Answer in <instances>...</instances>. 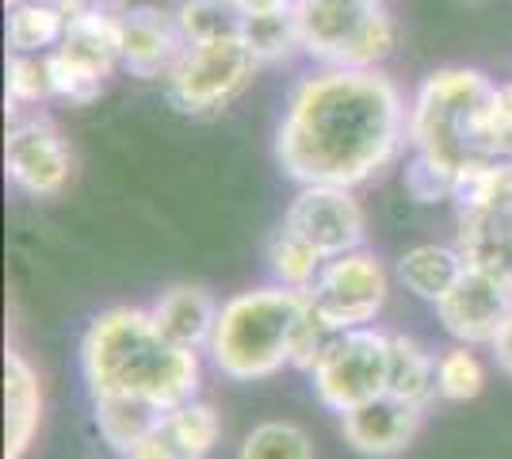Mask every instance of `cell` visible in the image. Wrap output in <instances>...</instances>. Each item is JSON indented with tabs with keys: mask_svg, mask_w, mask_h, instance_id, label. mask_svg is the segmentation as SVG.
<instances>
[{
	"mask_svg": "<svg viewBox=\"0 0 512 459\" xmlns=\"http://www.w3.org/2000/svg\"><path fill=\"white\" fill-rule=\"evenodd\" d=\"M222 306L211 299V291L195 284H172L169 291H161V299L150 306L153 322L161 326V333L176 341L180 349L207 352L214 337V322H218Z\"/></svg>",
	"mask_w": 512,
	"mask_h": 459,
	"instance_id": "2e32d148",
	"label": "cell"
},
{
	"mask_svg": "<svg viewBox=\"0 0 512 459\" xmlns=\"http://www.w3.org/2000/svg\"><path fill=\"white\" fill-rule=\"evenodd\" d=\"M172 16L180 23V35L188 46L241 39V31H245V16L230 0H184Z\"/></svg>",
	"mask_w": 512,
	"mask_h": 459,
	"instance_id": "603a6c76",
	"label": "cell"
},
{
	"mask_svg": "<svg viewBox=\"0 0 512 459\" xmlns=\"http://www.w3.org/2000/svg\"><path fill=\"white\" fill-rule=\"evenodd\" d=\"M386 394L413 402L425 410L436 398V356L406 333H390V372H386Z\"/></svg>",
	"mask_w": 512,
	"mask_h": 459,
	"instance_id": "d6986e66",
	"label": "cell"
},
{
	"mask_svg": "<svg viewBox=\"0 0 512 459\" xmlns=\"http://www.w3.org/2000/svg\"><path fill=\"white\" fill-rule=\"evenodd\" d=\"M165 429H169V437L180 444V452L188 459H207L211 448L218 444V437H222V421L214 414V406L203 402L199 394L180 402L176 410H169Z\"/></svg>",
	"mask_w": 512,
	"mask_h": 459,
	"instance_id": "cb8c5ba5",
	"label": "cell"
},
{
	"mask_svg": "<svg viewBox=\"0 0 512 459\" xmlns=\"http://www.w3.org/2000/svg\"><path fill=\"white\" fill-rule=\"evenodd\" d=\"M88 398H130L161 414L199 394V352L180 349L153 322L150 306H107L81 337Z\"/></svg>",
	"mask_w": 512,
	"mask_h": 459,
	"instance_id": "7a4b0ae2",
	"label": "cell"
},
{
	"mask_svg": "<svg viewBox=\"0 0 512 459\" xmlns=\"http://www.w3.org/2000/svg\"><path fill=\"white\" fill-rule=\"evenodd\" d=\"M512 314V284L490 272L467 268V276L451 287L448 299L436 303V318L455 345H493V337Z\"/></svg>",
	"mask_w": 512,
	"mask_h": 459,
	"instance_id": "7c38bea8",
	"label": "cell"
},
{
	"mask_svg": "<svg viewBox=\"0 0 512 459\" xmlns=\"http://www.w3.org/2000/svg\"><path fill=\"white\" fill-rule=\"evenodd\" d=\"M390 372V333L386 329H348L333 333L318 364L310 368V387L318 402L333 414H348L363 402L386 394Z\"/></svg>",
	"mask_w": 512,
	"mask_h": 459,
	"instance_id": "ba28073f",
	"label": "cell"
},
{
	"mask_svg": "<svg viewBox=\"0 0 512 459\" xmlns=\"http://www.w3.org/2000/svg\"><path fill=\"white\" fill-rule=\"evenodd\" d=\"M386 295H390V276H386L383 261L367 249L333 257L321 268L318 284L306 291L314 314L333 333L375 326V318L386 306Z\"/></svg>",
	"mask_w": 512,
	"mask_h": 459,
	"instance_id": "9c48e42d",
	"label": "cell"
},
{
	"mask_svg": "<svg viewBox=\"0 0 512 459\" xmlns=\"http://www.w3.org/2000/svg\"><path fill=\"white\" fill-rule=\"evenodd\" d=\"M123 4L96 0L88 12L73 16L58 50H50L54 92L69 104H92L107 88L111 73L123 66Z\"/></svg>",
	"mask_w": 512,
	"mask_h": 459,
	"instance_id": "8992f818",
	"label": "cell"
},
{
	"mask_svg": "<svg viewBox=\"0 0 512 459\" xmlns=\"http://www.w3.org/2000/svg\"><path fill=\"white\" fill-rule=\"evenodd\" d=\"M325 264H329V257H321L310 241L291 234L287 226H279L276 234H272V241H268V268H272V284L279 287L310 291V287L318 284Z\"/></svg>",
	"mask_w": 512,
	"mask_h": 459,
	"instance_id": "7402d4cb",
	"label": "cell"
},
{
	"mask_svg": "<svg viewBox=\"0 0 512 459\" xmlns=\"http://www.w3.org/2000/svg\"><path fill=\"white\" fill-rule=\"evenodd\" d=\"M455 207L459 215H505L512 219V157L478 161L455 176Z\"/></svg>",
	"mask_w": 512,
	"mask_h": 459,
	"instance_id": "ac0fdd59",
	"label": "cell"
},
{
	"mask_svg": "<svg viewBox=\"0 0 512 459\" xmlns=\"http://www.w3.org/2000/svg\"><path fill=\"white\" fill-rule=\"evenodd\" d=\"M486 387V368L470 345H451L436 356V398L444 402H470Z\"/></svg>",
	"mask_w": 512,
	"mask_h": 459,
	"instance_id": "484cf974",
	"label": "cell"
},
{
	"mask_svg": "<svg viewBox=\"0 0 512 459\" xmlns=\"http://www.w3.org/2000/svg\"><path fill=\"white\" fill-rule=\"evenodd\" d=\"M4 169H8V180L27 196H58L73 176V150L65 146L62 131L46 115L12 111V127L4 142Z\"/></svg>",
	"mask_w": 512,
	"mask_h": 459,
	"instance_id": "30bf717a",
	"label": "cell"
},
{
	"mask_svg": "<svg viewBox=\"0 0 512 459\" xmlns=\"http://www.w3.org/2000/svg\"><path fill=\"white\" fill-rule=\"evenodd\" d=\"M490 352H493V360H497V368L512 379V314H509V322L501 326V333L493 337Z\"/></svg>",
	"mask_w": 512,
	"mask_h": 459,
	"instance_id": "f546056e",
	"label": "cell"
},
{
	"mask_svg": "<svg viewBox=\"0 0 512 459\" xmlns=\"http://www.w3.org/2000/svg\"><path fill=\"white\" fill-rule=\"evenodd\" d=\"M241 16H260V12H283L295 8V0H230Z\"/></svg>",
	"mask_w": 512,
	"mask_h": 459,
	"instance_id": "4dcf8cb0",
	"label": "cell"
},
{
	"mask_svg": "<svg viewBox=\"0 0 512 459\" xmlns=\"http://www.w3.org/2000/svg\"><path fill=\"white\" fill-rule=\"evenodd\" d=\"M421 417H425L421 406L402 402L394 394H379V398L341 414V437L360 456L390 459L413 444L417 429H421Z\"/></svg>",
	"mask_w": 512,
	"mask_h": 459,
	"instance_id": "4fadbf2b",
	"label": "cell"
},
{
	"mask_svg": "<svg viewBox=\"0 0 512 459\" xmlns=\"http://www.w3.org/2000/svg\"><path fill=\"white\" fill-rule=\"evenodd\" d=\"M467 4H482V0H467Z\"/></svg>",
	"mask_w": 512,
	"mask_h": 459,
	"instance_id": "1f68e13d",
	"label": "cell"
},
{
	"mask_svg": "<svg viewBox=\"0 0 512 459\" xmlns=\"http://www.w3.org/2000/svg\"><path fill=\"white\" fill-rule=\"evenodd\" d=\"M256 69L260 62L245 39L184 46L180 62L165 77V96L184 115H218L253 85Z\"/></svg>",
	"mask_w": 512,
	"mask_h": 459,
	"instance_id": "52a82bcc",
	"label": "cell"
},
{
	"mask_svg": "<svg viewBox=\"0 0 512 459\" xmlns=\"http://www.w3.org/2000/svg\"><path fill=\"white\" fill-rule=\"evenodd\" d=\"M123 459H188V456L180 452V444H176V440L169 437V429L161 425V429H153L146 440H138Z\"/></svg>",
	"mask_w": 512,
	"mask_h": 459,
	"instance_id": "f1b7e54d",
	"label": "cell"
},
{
	"mask_svg": "<svg viewBox=\"0 0 512 459\" xmlns=\"http://www.w3.org/2000/svg\"><path fill=\"white\" fill-rule=\"evenodd\" d=\"M184 35L176 16L161 8L123 12V69L138 81H165L184 54Z\"/></svg>",
	"mask_w": 512,
	"mask_h": 459,
	"instance_id": "5bb4252c",
	"label": "cell"
},
{
	"mask_svg": "<svg viewBox=\"0 0 512 459\" xmlns=\"http://www.w3.org/2000/svg\"><path fill=\"white\" fill-rule=\"evenodd\" d=\"M54 77L46 54H12L8 58V104L12 111H31L54 100Z\"/></svg>",
	"mask_w": 512,
	"mask_h": 459,
	"instance_id": "83f0119b",
	"label": "cell"
},
{
	"mask_svg": "<svg viewBox=\"0 0 512 459\" xmlns=\"http://www.w3.org/2000/svg\"><path fill=\"white\" fill-rule=\"evenodd\" d=\"M306 303V291L279 284L230 295L218 310L214 337L207 345L214 372L226 375L230 383H260L291 368V345Z\"/></svg>",
	"mask_w": 512,
	"mask_h": 459,
	"instance_id": "277c9868",
	"label": "cell"
},
{
	"mask_svg": "<svg viewBox=\"0 0 512 459\" xmlns=\"http://www.w3.org/2000/svg\"><path fill=\"white\" fill-rule=\"evenodd\" d=\"M283 226L302 241H310L329 261L363 249V234H367V219L352 188H329V184L299 188V196L291 199L283 215Z\"/></svg>",
	"mask_w": 512,
	"mask_h": 459,
	"instance_id": "8fae6325",
	"label": "cell"
},
{
	"mask_svg": "<svg viewBox=\"0 0 512 459\" xmlns=\"http://www.w3.org/2000/svg\"><path fill=\"white\" fill-rule=\"evenodd\" d=\"M302 54L325 69H379L398 46L383 0H295Z\"/></svg>",
	"mask_w": 512,
	"mask_h": 459,
	"instance_id": "5b68a950",
	"label": "cell"
},
{
	"mask_svg": "<svg viewBox=\"0 0 512 459\" xmlns=\"http://www.w3.org/2000/svg\"><path fill=\"white\" fill-rule=\"evenodd\" d=\"M69 16L50 0H23L8 8V50L12 54H50L65 39Z\"/></svg>",
	"mask_w": 512,
	"mask_h": 459,
	"instance_id": "44dd1931",
	"label": "cell"
},
{
	"mask_svg": "<svg viewBox=\"0 0 512 459\" xmlns=\"http://www.w3.org/2000/svg\"><path fill=\"white\" fill-rule=\"evenodd\" d=\"M43 425V383L20 349L4 352V459H23Z\"/></svg>",
	"mask_w": 512,
	"mask_h": 459,
	"instance_id": "9a60e30c",
	"label": "cell"
},
{
	"mask_svg": "<svg viewBox=\"0 0 512 459\" xmlns=\"http://www.w3.org/2000/svg\"><path fill=\"white\" fill-rule=\"evenodd\" d=\"M467 257L459 253V245H436V241H425V245H413L398 257V280L406 291H413L417 299L425 303H440L448 299L451 287L467 276Z\"/></svg>",
	"mask_w": 512,
	"mask_h": 459,
	"instance_id": "e0dca14e",
	"label": "cell"
},
{
	"mask_svg": "<svg viewBox=\"0 0 512 459\" xmlns=\"http://www.w3.org/2000/svg\"><path fill=\"white\" fill-rule=\"evenodd\" d=\"M241 39H245V46L256 54V62H260V66H272V62L291 58L295 50H302L299 23H295V8L245 16V31H241Z\"/></svg>",
	"mask_w": 512,
	"mask_h": 459,
	"instance_id": "d4e9b609",
	"label": "cell"
},
{
	"mask_svg": "<svg viewBox=\"0 0 512 459\" xmlns=\"http://www.w3.org/2000/svg\"><path fill=\"white\" fill-rule=\"evenodd\" d=\"M237 459H314L310 433L295 421H260L241 440Z\"/></svg>",
	"mask_w": 512,
	"mask_h": 459,
	"instance_id": "4316f807",
	"label": "cell"
},
{
	"mask_svg": "<svg viewBox=\"0 0 512 459\" xmlns=\"http://www.w3.org/2000/svg\"><path fill=\"white\" fill-rule=\"evenodd\" d=\"M409 108L383 69H325L291 88L276 161L299 188H360L406 146Z\"/></svg>",
	"mask_w": 512,
	"mask_h": 459,
	"instance_id": "6da1fadb",
	"label": "cell"
},
{
	"mask_svg": "<svg viewBox=\"0 0 512 459\" xmlns=\"http://www.w3.org/2000/svg\"><path fill=\"white\" fill-rule=\"evenodd\" d=\"M493 77L470 66H444L428 73L413 92L406 138L413 161H421L440 176L467 173L482 157V115L490 108Z\"/></svg>",
	"mask_w": 512,
	"mask_h": 459,
	"instance_id": "3957f363",
	"label": "cell"
},
{
	"mask_svg": "<svg viewBox=\"0 0 512 459\" xmlns=\"http://www.w3.org/2000/svg\"><path fill=\"white\" fill-rule=\"evenodd\" d=\"M92 417H96V429H100L104 444L123 459L138 440H146L153 429H161L169 414L142 406V402H130V398H92Z\"/></svg>",
	"mask_w": 512,
	"mask_h": 459,
	"instance_id": "ffe728a7",
	"label": "cell"
}]
</instances>
